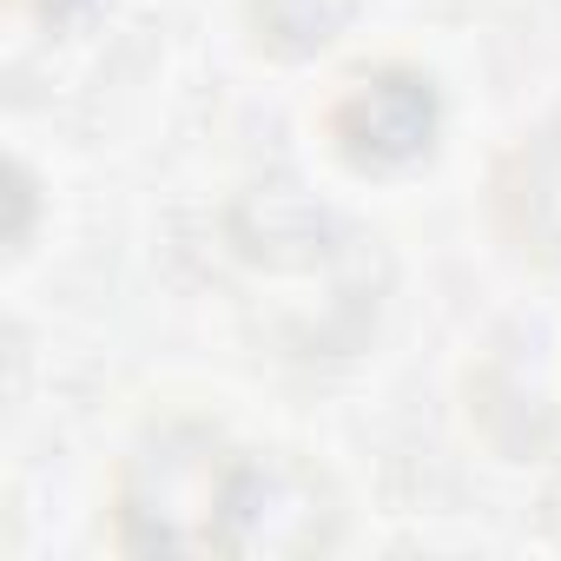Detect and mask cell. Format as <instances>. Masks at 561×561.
Returning a JSON list of instances; mask_svg holds the SVG:
<instances>
[{"label": "cell", "instance_id": "1", "mask_svg": "<svg viewBox=\"0 0 561 561\" xmlns=\"http://www.w3.org/2000/svg\"><path fill=\"white\" fill-rule=\"evenodd\" d=\"M238 449L205 423H165L119 482V541L126 548H218L231 508Z\"/></svg>", "mask_w": 561, "mask_h": 561}, {"label": "cell", "instance_id": "2", "mask_svg": "<svg viewBox=\"0 0 561 561\" xmlns=\"http://www.w3.org/2000/svg\"><path fill=\"white\" fill-rule=\"evenodd\" d=\"M331 139L351 165H370V172L410 165L436 139V87L410 67H377L337 93Z\"/></svg>", "mask_w": 561, "mask_h": 561}, {"label": "cell", "instance_id": "3", "mask_svg": "<svg viewBox=\"0 0 561 561\" xmlns=\"http://www.w3.org/2000/svg\"><path fill=\"white\" fill-rule=\"evenodd\" d=\"M495 225L515 251L561 264V126L522 139L495 165Z\"/></svg>", "mask_w": 561, "mask_h": 561}, {"label": "cell", "instance_id": "4", "mask_svg": "<svg viewBox=\"0 0 561 561\" xmlns=\"http://www.w3.org/2000/svg\"><path fill=\"white\" fill-rule=\"evenodd\" d=\"M344 0H257V27L277 54H311L337 34Z\"/></svg>", "mask_w": 561, "mask_h": 561}]
</instances>
